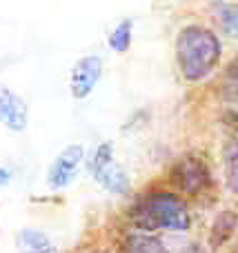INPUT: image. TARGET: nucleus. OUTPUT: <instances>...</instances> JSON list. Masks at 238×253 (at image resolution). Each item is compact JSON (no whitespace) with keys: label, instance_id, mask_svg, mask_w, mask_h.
<instances>
[{"label":"nucleus","instance_id":"f257e3e1","mask_svg":"<svg viewBox=\"0 0 238 253\" xmlns=\"http://www.w3.org/2000/svg\"><path fill=\"white\" fill-rule=\"evenodd\" d=\"M221 40L212 29L187 25L176 36V62L187 83L205 80L221 62Z\"/></svg>","mask_w":238,"mask_h":253},{"label":"nucleus","instance_id":"f03ea898","mask_svg":"<svg viewBox=\"0 0 238 253\" xmlns=\"http://www.w3.org/2000/svg\"><path fill=\"white\" fill-rule=\"evenodd\" d=\"M129 218L143 231H187L191 227L190 209L172 191H151L138 198Z\"/></svg>","mask_w":238,"mask_h":253},{"label":"nucleus","instance_id":"7ed1b4c3","mask_svg":"<svg viewBox=\"0 0 238 253\" xmlns=\"http://www.w3.org/2000/svg\"><path fill=\"white\" fill-rule=\"evenodd\" d=\"M87 169L94 175L100 187H105L109 193H127L129 189V175L125 169L114 160V144L111 142H100L87 158Z\"/></svg>","mask_w":238,"mask_h":253},{"label":"nucleus","instance_id":"20e7f679","mask_svg":"<svg viewBox=\"0 0 238 253\" xmlns=\"http://www.w3.org/2000/svg\"><path fill=\"white\" fill-rule=\"evenodd\" d=\"M169 182L176 191L185 193V196H200L212 187V171L200 156L187 153L181 160L174 162V167L169 169Z\"/></svg>","mask_w":238,"mask_h":253},{"label":"nucleus","instance_id":"39448f33","mask_svg":"<svg viewBox=\"0 0 238 253\" xmlns=\"http://www.w3.org/2000/svg\"><path fill=\"white\" fill-rule=\"evenodd\" d=\"M85 160V149L80 144H69L65 147L58 158L51 162L47 171V187L53 189V191H60V189H67L74 178L78 175L80 162Z\"/></svg>","mask_w":238,"mask_h":253},{"label":"nucleus","instance_id":"423d86ee","mask_svg":"<svg viewBox=\"0 0 238 253\" xmlns=\"http://www.w3.org/2000/svg\"><path fill=\"white\" fill-rule=\"evenodd\" d=\"M102 78V62L98 56H83L69 76V91L76 100H85Z\"/></svg>","mask_w":238,"mask_h":253},{"label":"nucleus","instance_id":"0eeeda50","mask_svg":"<svg viewBox=\"0 0 238 253\" xmlns=\"http://www.w3.org/2000/svg\"><path fill=\"white\" fill-rule=\"evenodd\" d=\"M0 125L11 131H25L29 125V109L27 102L13 89L0 84Z\"/></svg>","mask_w":238,"mask_h":253},{"label":"nucleus","instance_id":"6e6552de","mask_svg":"<svg viewBox=\"0 0 238 253\" xmlns=\"http://www.w3.org/2000/svg\"><path fill=\"white\" fill-rule=\"evenodd\" d=\"M238 229V213L236 211H221V213L214 218L212 229H209V247L212 249H221L227 240H232V236Z\"/></svg>","mask_w":238,"mask_h":253},{"label":"nucleus","instance_id":"1a4fd4ad","mask_svg":"<svg viewBox=\"0 0 238 253\" xmlns=\"http://www.w3.org/2000/svg\"><path fill=\"white\" fill-rule=\"evenodd\" d=\"M16 245L20 253H58L51 238L38 229H22L16 236Z\"/></svg>","mask_w":238,"mask_h":253},{"label":"nucleus","instance_id":"9d476101","mask_svg":"<svg viewBox=\"0 0 238 253\" xmlns=\"http://www.w3.org/2000/svg\"><path fill=\"white\" fill-rule=\"evenodd\" d=\"M223 165H225V184L234 196H238V138H232L223 147Z\"/></svg>","mask_w":238,"mask_h":253},{"label":"nucleus","instance_id":"9b49d317","mask_svg":"<svg viewBox=\"0 0 238 253\" xmlns=\"http://www.w3.org/2000/svg\"><path fill=\"white\" fill-rule=\"evenodd\" d=\"M123 253H167L163 242L156 240L145 233H132L125 238L123 242Z\"/></svg>","mask_w":238,"mask_h":253},{"label":"nucleus","instance_id":"f8f14e48","mask_svg":"<svg viewBox=\"0 0 238 253\" xmlns=\"http://www.w3.org/2000/svg\"><path fill=\"white\" fill-rule=\"evenodd\" d=\"M132 31H134V25H132V20H129V18L120 20L118 27H116V29L109 34V47L114 49L116 53L129 51V47H132Z\"/></svg>","mask_w":238,"mask_h":253},{"label":"nucleus","instance_id":"ddd939ff","mask_svg":"<svg viewBox=\"0 0 238 253\" xmlns=\"http://www.w3.org/2000/svg\"><path fill=\"white\" fill-rule=\"evenodd\" d=\"M216 18L230 38H238V4H218Z\"/></svg>","mask_w":238,"mask_h":253},{"label":"nucleus","instance_id":"4468645a","mask_svg":"<svg viewBox=\"0 0 238 253\" xmlns=\"http://www.w3.org/2000/svg\"><path fill=\"white\" fill-rule=\"evenodd\" d=\"M225 100L236 102V105H238V80H234V83L227 84V89H225Z\"/></svg>","mask_w":238,"mask_h":253},{"label":"nucleus","instance_id":"2eb2a0df","mask_svg":"<svg viewBox=\"0 0 238 253\" xmlns=\"http://www.w3.org/2000/svg\"><path fill=\"white\" fill-rule=\"evenodd\" d=\"M225 80H227V83H234V80H238V56L232 60L230 69L225 71Z\"/></svg>","mask_w":238,"mask_h":253},{"label":"nucleus","instance_id":"dca6fc26","mask_svg":"<svg viewBox=\"0 0 238 253\" xmlns=\"http://www.w3.org/2000/svg\"><path fill=\"white\" fill-rule=\"evenodd\" d=\"M225 123L230 125L234 131H238V111H227V114H225Z\"/></svg>","mask_w":238,"mask_h":253},{"label":"nucleus","instance_id":"f3484780","mask_svg":"<svg viewBox=\"0 0 238 253\" xmlns=\"http://www.w3.org/2000/svg\"><path fill=\"white\" fill-rule=\"evenodd\" d=\"M11 182V171L7 167H0V187H7Z\"/></svg>","mask_w":238,"mask_h":253},{"label":"nucleus","instance_id":"a211bd4d","mask_svg":"<svg viewBox=\"0 0 238 253\" xmlns=\"http://www.w3.org/2000/svg\"><path fill=\"white\" fill-rule=\"evenodd\" d=\"M183 253H207V249L203 245H198V242H191V245H187L183 249Z\"/></svg>","mask_w":238,"mask_h":253}]
</instances>
